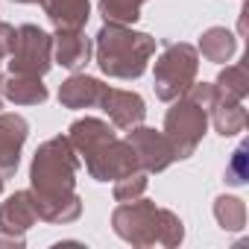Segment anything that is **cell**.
Here are the masks:
<instances>
[{"label":"cell","instance_id":"7","mask_svg":"<svg viewBox=\"0 0 249 249\" xmlns=\"http://www.w3.org/2000/svg\"><path fill=\"white\" fill-rule=\"evenodd\" d=\"M85 170L91 179L97 182H114L120 176H126V173H135V170H144L132 144L126 138H111L106 141L103 147H97L94 153L85 156Z\"/></svg>","mask_w":249,"mask_h":249},{"label":"cell","instance_id":"1","mask_svg":"<svg viewBox=\"0 0 249 249\" xmlns=\"http://www.w3.org/2000/svg\"><path fill=\"white\" fill-rule=\"evenodd\" d=\"M79 156L71 147L68 135L44 141L30 164V194L44 223H73L82 214V199L76 194Z\"/></svg>","mask_w":249,"mask_h":249},{"label":"cell","instance_id":"11","mask_svg":"<svg viewBox=\"0 0 249 249\" xmlns=\"http://www.w3.org/2000/svg\"><path fill=\"white\" fill-rule=\"evenodd\" d=\"M36 223H38V211H36V202H33L30 191H15L0 205V234L24 240V234Z\"/></svg>","mask_w":249,"mask_h":249},{"label":"cell","instance_id":"6","mask_svg":"<svg viewBox=\"0 0 249 249\" xmlns=\"http://www.w3.org/2000/svg\"><path fill=\"white\" fill-rule=\"evenodd\" d=\"M9 73L44 76L53 68V36L36 24H24L15 30L12 50H9Z\"/></svg>","mask_w":249,"mask_h":249},{"label":"cell","instance_id":"20","mask_svg":"<svg viewBox=\"0 0 249 249\" xmlns=\"http://www.w3.org/2000/svg\"><path fill=\"white\" fill-rule=\"evenodd\" d=\"M147 0H100V15L106 24H123L132 27L141 18V6Z\"/></svg>","mask_w":249,"mask_h":249},{"label":"cell","instance_id":"16","mask_svg":"<svg viewBox=\"0 0 249 249\" xmlns=\"http://www.w3.org/2000/svg\"><path fill=\"white\" fill-rule=\"evenodd\" d=\"M50 91L41 82V76H27V73H9L3 76V100L15 106H41L47 103Z\"/></svg>","mask_w":249,"mask_h":249},{"label":"cell","instance_id":"14","mask_svg":"<svg viewBox=\"0 0 249 249\" xmlns=\"http://www.w3.org/2000/svg\"><path fill=\"white\" fill-rule=\"evenodd\" d=\"M108 85H103L100 79L88 76V73H73L62 82L59 88V103L65 108H94L100 106L103 94H106Z\"/></svg>","mask_w":249,"mask_h":249},{"label":"cell","instance_id":"2","mask_svg":"<svg viewBox=\"0 0 249 249\" xmlns=\"http://www.w3.org/2000/svg\"><path fill=\"white\" fill-rule=\"evenodd\" d=\"M111 226H114V234L123 237L132 246H179L185 240V226L182 220L170 211V208H159L156 202L138 196V199H129L114 208L111 214Z\"/></svg>","mask_w":249,"mask_h":249},{"label":"cell","instance_id":"5","mask_svg":"<svg viewBox=\"0 0 249 249\" xmlns=\"http://www.w3.org/2000/svg\"><path fill=\"white\" fill-rule=\"evenodd\" d=\"M196 71H199V53L194 44L164 41L161 56L156 59V68H153L156 97L164 103H173L176 97H182L196 82Z\"/></svg>","mask_w":249,"mask_h":249},{"label":"cell","instance_id":"4","mask_svg":"<svg viewBox=\"0 0 249 249\" xmlns=\"http://www.w3.org/2000/svg\"><path fill=\"white\" fill-rule=\"evenodd\" d=\"M217 103L214 82H194L182 97L173 100V106L164 114V135L173 144L176 161L191 159L208 129V114Z\"/></svg>","mask_w":249,"mask_h":249},{"label":"cell","instance_id":"21","mask_svg":"<svg viewBox=\"0 0 249 249\" xmlns=\"http://www.w3.org/2000/svg\"><path fill=\"white\" fill-rule=\"evenodd\" d=\"M214 217L226 231H240L246 226V205L237 196H217L214 202Z\"/></svg>","mask_w":249,"mask_h":249},{"label":"cell","instance_id":"17","mask_svg":"<svg viewBox=\"0 0 249 249\" xmlns=\"http://www.w3.org/2000/svg\"><path fill=\"white\" fill-rule=\"evenodd\" d=\"M208 120L214 123V129L223 135V138H231V135H240L246 129V108H243V100H217Z\"/></svg>","mask_w":249,"mask_h":249},{"label":"cell","instance_id":"9","mask_svg":"<svg viewBox=\"0 0 249 249\" xmlns=\"http://www.w3.org/2000/svg\"><path fill=\"white\" fill-rule=\"evenodd\" d=\"M30 135V123L21 114L0 111V176L9 179L18 173L21 164V150Z\"/></svg>","mask_w":249,"mask_h":249},{"label":"cell","instance_id":"24","mask_svg":"<svg viewBox=\"0 0 249 249\" xmlns=\"http://www.w3.org/2000/svg\"><path fill=\"white\" fill-rule=\"evenodd\" d=\"M12 38H15V27L0 21V62H6V56L12 50Z\"/></svg>","mask_w":249,"mask_h":249},{"label":"cell","instance_id":"23","mask_svg":"<svg viewBox=\"0 0 249 249\" xmlns=\"http://www.w3.org/2000/svg\"><path fill=\"white\" fill-rule=\"evenodd\" d=\"M246 153H249L246 141H243V144L231 153L229 167H226V185H234V188L246 185V179H249V170H246Z\"/></svg>","mask_w":249,"mask_h":249},{"label":"cell","instance_id":"13","mask_svg":"<svg viewBox=\"0 0 249 249\" xmlns=\"http://www.w3.org/2000/svg\"><path fill=\"white\" fill-rule=\"evenodd\" d=\"M111 138H114V126L108 120H100V117H79L68 129V141L76 150V156H82V159Z\"/></svg>","mask_w":249,"mask_h":249},{"label":"cell","instance_id":"12","mask_svg":"<svg viewBox=\"0 0 249 249\" xmlns=\"http://www.w3.org/2000/svg\"><path fill=\"white\" fill-rule=\"evenodd\" d=\"M94 44L82 30H56L53 36V62L79 73L88 62H91Z\"/></svg>","mask_w":249,"mask_h":249},{"label":"cell","instance_id":"26","mask_svg":"<svg viewBox=\"0 0 249 249\" xmlns=\"http://www.w3.org/2000/svg\"><path fill=\"white\" fill-rule=\"evenodd\" d=\"M12 3H38V0H12Z\"/></svg>","mask_w":249,"mask_h":249},{"label":"cell","instance_id":"15","mask_svg":"<svg viewBox=\"0 0 249 249\" xmlns=\"http://www.w3.org/2000/svg\"><path fill=\"white\" fill-rule=\"evenodd\" d=\"M56 30H82L91 18L88 0H38Z\"/></svg>","mask_w":249,"mask_h":249},{"label":"cell","instance_id":"10","mask_svg":"<svg viewBox=\"0 0 249 249\" xmlns=\"http://www.w3.org/2000/svg\"><path fill=\"white\" fill-rule=\"evenodd\" d=\"M100 108L108 114V123L114 129H132L138 123H144L147 117V103L141 94L135 91H123V88H106L103 100H100Z\"/></svg>","mask_w":249,"mask_h":249},{"label":"cell","instance_id":"22","mask_svg":"<svg viewBox=\"0 0 249 249\" xmlns=\"http://www.w3.org/2000/svg\"><path fill=\"white\" fill-rule=\"evenodd\" d=\"M147 170H135V173H126L114 179V199L117 202H129V199H138L147 194Z\"/></svg>","mask_w":249,"mask_h":249},{"label":"cell","instance_id":"25","mask_svg":"<svg viewBox=\"0 0 249 249\" xmlns=\"http://www.w3.org/2000/svg\"><path fill=\"white\" fill-rule=\"evenodd\" d=\"M0 108H3V76H0Z\"/></svg>","mask_w":249,"mask_h":249},{"label":"cell","instance_id":"3","mask_svg":"<svg viewBox=\"0 0 249 249\" xmlns=\"http://www.w3.org/2000/svg\"><path fill=\"white\" fill-rule=\"evenodd\" d=\"M97 68L111 79H138L156 56V38L123 24H103L94 38Z\"/></svg>","mask_w":249,"mask_h":249},{"label":"cell","instance_id":"18","mask_svg":"<svg viewBox=\"0 0 249 249\" xmlns=\"http://www.w3.org/2000/svg\"><path fill=\"white\" fill-rule=\"evenodd\" d=\"M196 53H202V56H205L208 62H214V65H223V62H229V59L237 53V38H234L226 27H211V30L202 33Z\"/></svg>","mask_w":249,"mask_h":249},{"label":"cell","instance_id":"8","mask_svg":"<svg viewBox=\"0 0 249 249\" xmlns=\"http://www.w3.org/2000/svg\"><path fill=\"white\" fill-rule=\"evenodd\" d=\"M126 141L132 144V150H135V156H138V161L147 173H161L176 161L173 144L167 141L164 132H156V129L138 123V126L126 129Z\"/></svg>","mask_w":249,"mask_h":249},{"label":"cell","instance_id":"19","mask_svg":"<svg viewBox=\"0 0 249 249\" xmlns=\"http://www.w3.org/2000/svg\"><path fill=\"white\" fill-rule=\"evenodd\" d=\"M217 100H243L249 94V76H246V65H229L220 71L217 82H214Z\"/></svg>","mask_w":249,"mask_h":249}]
</instances>
